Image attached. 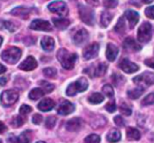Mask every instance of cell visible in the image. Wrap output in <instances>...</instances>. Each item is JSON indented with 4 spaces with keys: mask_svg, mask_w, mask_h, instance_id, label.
<instances>
[{
    "mask_svg": "<svg viewBox=\"0 0 154 143\" xmlns=\"http://www.w3.org/2000/svg\"><path fill=\"white\" fill-rule=\"evenodd\" d=\"M57 59L63 68L69 70L74 68L78 56L76 53H69L66 49H60L57 52Z\"/></svg>",
    "mask_w": 154,
    "mask_h": 143,
    "instance_id": "1",
    "label": "cell"
},
{
    "mask_svg": "<svg viewBox=\"0 0 154 143\" xmlns=\"http://www.w3.org/2000/svg\"><path fill=\"white\" fill-rule=\"evenodd\" d=\"M22 56V50L17 47H9L1 53V59L8 64H15Z\"/></svg>",
    "mask_w": 154,
    "mask_h": 143,
    "instance_id": "2",
    "label": "cell"
},
{
    "mask_svg": "<svg viewBox=\"0 0 154 143\" xmlns=\"http://www.w3.org/2000/svg\"><path fill=\"white\" fill-rule=\"evenodd\" d=\"M88 87V80L85 78H80L77 81L69 85V87H67V90H66V94L69 96H73L77 95L78 93L86 91Z\"/></svg>",
    "mask_w": 154,
    "mask_h": 143,
    "instance_id": "3",
    "label": "cell"
},
{
    "mask_svg": "<svg viewBox=\"0 0 154 143\" xmlns=\"http://www.w3.org/2000/svg\"><path fill=\"white\" fill-rule=\"evenodd\" d=\"M19 97V94L17 91L13 90V89H9V90H5L4 91L1 96H0V102L1 105L5 107H9L11 105H13L14 103L17 102Z\"/></svg>",
    "mask_w": 154,
    "mask_h": 143,
    "instance_id": "4",
    "label": "cell"
},
{
    "mask_svg": "<svg viewBox=\"0 0 154 143\" xmlns=\"http://www.w3.org/2000/svg\"><path fill=\"white\" fill-rule=\"evenodd\" d=\"M79 14L80 19L88 25H93L95 23V13L89 6L79 5Z\"/></svg>",
    "mask_w": 154,
    "mask_h": 143,
    "instance_id": "5",
    "label": "cell"
},
{
    "mask_svg": "<svg viewBox=\"0 0 154 143\" xmlns=\"http://www.w3.org/2000/svg\"><path fill=\"white\" fill-rule=\"evenodd\" d=\"M152 35V25L150 23L145 22L143 23L139 30H138V41L143 43H146L151 41Z\"/></svg>",
    "mask_w": 154,
    "mask_h": 143,
    "instance_id": "6",
    "label": "cell"
},
{
    "mask_svg": "<svg viewBox=\"0 0 154 143\" xmlns=\"http://www.w3.org/2000/svg\"><path fill=\"white\" fill-rule=\"evenodd\" d=\"M48 9L51 12L57 14L60 16H66L69 13V8H68L66 3L63 1H60V0L51 2L48 5Z\"/></svg>",
    "mask_w": 154,
    "mask_h": 143,
    "instance_id": "7",
    "label": "cell"
},
{
    "mask_svg": "<svg viewBox=\"0 0 154 143\" xmlns=\"http://www.w3.org/2000/svg\"><path fill=\"white\" fill-rule=\"evenodd\" d=\"M134 82L142 87H150L154 84V73L152 72H144L142 75H139L134 78Z\"/></svg>",
    "mask_w": 154,
    "mask_h": 143,
    "instance_id": "8",
    "label": "cell"
},
{
    "mask_svg": "<svg viewBox=\"0 0 154 143\" xmlns=\"http://www.w3.org/2000/svg\"><path fill=\"white\" fill-rule=\"evenodd\" d=\"M30 28L32 30L35 31H44V32H51L52 30L51 23L46 21V20H42V19H35L33 20L31 24Z\"/></svg>",
    "mask_w": 154,
    "mask_h": 143,
    "instance_id": "9",
    "label": "cell"
},
{
    "mask_svg": "<svg viewBox=\"0 0 154 143\" xmlns=\"http://www.w3.org/2000/svg\"><path fill=\"white\" fill-rule=\"evenodd\" d=\"M99 51V45L97 42H94L88 46H87L83 50V58L86 60L94 59L97 56Z\"/></svg>",
    "mask_w": 154,
    "mask_h": 143,
    "instance_id": "10",
    "label": "cell"
},
{
    "mask_svg": "<svg viewBox=\"0 0 154 143\" xmlns=\"http://www.w3.org/2000/svg\"><path fill=\"white\" fill-rule=\"evenodd\" d=\"M119 68L124 72H125L127 74H132V73H134V72L139 70L138 65H136L135 63L130 61L127 59H124L121 60V62L119 63Z\"/></svg>",
    "mask_w": 154,
    "mask_h": 143,
    "instance_id": "11",
    "label": "cell"
},
{
    "mask_svg": "<svg viewBox=\"0 0 154 143\" xmlns=\"http://www.w3.org/2000/svg\"><path fill=\"white\" fill-rule=\"evenodd\" d=\"M75 110V105L70 103L69 101H63L62 103L60 104L58 109H57V113L60 115H69L70 114H72Z\"/></svg>",
    "mask_w": 154,
    "mask_h": 143,
    "instance_id": "12",
    "label": "cell"
},
{
    "mask_svg": "<svg viewBox=\"0 0 154 143\" xmlns=\"http://www.w3.org/2000/svg\"><path fill=\"white\" fill-rule=\"evenodd\" d=\"M37 66H38V63L36 59L32 56H29L19 65V68L23 71H32L34 68H36Z\"/></svg>",
    "mask_w": 154,
    "mask_h": 143,
    "instance_id": "13",
    "label": "cell"
},
{
    "mask_svg": "<svg viewBox=\"0 0 154 143\" xmlns=\"http://www.w3.org/2000/svg\"><path fill=\"white\" fill-rule=\"evenodd\" d=\"M88 40V32L86 29L79 30L73 37V41L78 46L84 44Z\"/></svg>",
    "mask_w": 154,
    "mask_h": 143,
    "instance_id": "14",
    "label": "cell"
},
{
    "mask_svg": "<svg viewBox=\"0 0 154 143\" xmlns=\"http://www.w3.org/2000/svg\"><path fill=\"white\" fill-rule=\"evenodd\" d=\"M83 125V121L80 118H72L66 123V129L69 132H78L81 129Z\"/></svg>",
    "mask_w": 154,
    "mask_h": 143,
    "instance_id": "15",
    "label": "cell"
},
{
    "mask_svg": "<svg viewBox=\"0 0 154 143\" xmlns=\"http://www.w3.org/2000/svg\"><path fill=\"white\" fill-rule=\"evenodd\" d=\"M125 17L127 19L128 23H129V26L131 29H133L138 23L140 15L136 11L134 10H127L125 12Z\"/></svg>",
    "mask_w": 154,
    "mask_h": 143,
    "instance_id": "16",
    "label": "cell"
},
{
    "mask_svg": "<svg viewBox=\"0 0 154 143\" xmlns=\"http://www.w3.org/2000/svg\"><path fill=\"white\" fill-rule=\"evenodd\" d=\"M54 106H55V103L52 99L44 98L39 103L38 109L41 110L42 112H49V111L52 110Z\"/></svg>",
    "mask_w": 154,
    "mask_h": 143,
    "instance_id": "17",
    "label": "cell"
},
{
    "mask_svg": "<svg viewBox=\"0 0 154 143\" xmlns=\"http://www.w3.org/2000/svg\"><path fill=\"white\" fill-rule=\"evenodd\" d=\"M30 13H31V9L23 7V6L16 7L11 11V14L15 15V16H19L23 19H27L30 16Z\"/></svg>",
    "mask_w": 154,
    "mask_h": 143,
    "instance_id": "18",
    "label": "cell"
},
{
    "mask_svg": "<svg viewBox=\"0 0 154 143\" xmlns=\"http://www.w3.org/2000/svg\"><path fill=\"white\" fill-rule=\"evenodd\" d=\"M118 52H119V50L115 44H113V43L107 44L106 54V58L109 61H115L117 57Z\"/></svg>",
    "mask_w": 154,
    "mask_h": 143,
    "instance_id": "19",
    "label": "cell"
},
{
    "mask_svg": "<svg viewBox=\"0 0 154 143\" xmlns=\"http://www.w3.org/2000/svg\"><path fill=\"white\" fill-rule=\"evenodd\" d=\"M124 48L131 51H138L141 50V45H139L133 38H126L124 41Z\"/></svg>",
    "mask_w": 154,
    "mask_h": 143,
    "instance_id": "20",
    "label": "cell"
},
{
    "mask_svg": "<svg viewBox=\"0 0 154 143\" xmlns=\"http://www.w3.org/2000/svg\"><path fill=\"white\" fill-rule=\"evenodd\" d=\"M41 45L42 47V49L45 50V51H51L53 50L54 49V46H55V41L54 40L50 37V36H45L42 39V41H41Z\"/></svg>",
    "mask_w": 154,
    "mask_h": 143,
    "instance_id": "21",
    "label": "cell"
},
{
    "mask_svg": "<svg viewBox=\"0 0 154 143\" xmlns=\"http://www.w3.org/2000/svg\"><path fill=\"white\" fill-rule=\"evenodd\" d=\"M90 69H92V72L89 74L90 77H102L106 72L107 65L105 63H99L95 68H90Z\"/></svg>",
    "mask_w": 154,
    "mask_h": 143,
    "instance_id": "22",
    "label": "cell"
},
{
    "mask_svg": "<svg viewBox=\"0 0 154 143\" xmlns=\"http://www.w3.org/2000/svg\"><path fill=\"white\" fill-rule=\"evenodd\" d=\"M126 137L129 141H139L141 139V133L140 132L133 127H129L126 130Z\"/></svg>",
    "mask_w": 154,
    "mask_h": 143,
    "instance_id": "23",
    "label": "cell"
},
{
    "mask_svg": "<svg viewBox=\"0 0 154 143\" xmlns=\"http://www.w3.org/2000/svg\"><path fill=\"white\" fill-rule=\"evenodd\" d=\"M52 22H53V24L55 25V27L60 30H64V29L68 28L70 23L69 20H68L66 18H53Z\"/></svg>",
    "mask_w": 154,
    "mask_h": 143,
    "instance_id": "24",
    "label": "cell"
},
{
    "mask_svg": "<svg viewBox=\"0 0 154 143\" xmlns=\"http://www.w3.org/2000/svg\"><path fill=\"white\" fill-rule=\"evenodd\" d=\"M106 140L107 141L110 143H116L118 142L121 140V133L118 130L116 129H113L111 130L107 135H106Z\"/></svg>",
    "mask_w": 154,
    "mask_h": 143,
    "instance_id": "25",
    "label": "cell"
},
{
    "mask_svg": "<svg viewBox=\"0 0 154 143\" xmlns=\"http://www.w3.org/2000/svg\"><path fill=\"white\" fill-rule=\"evenodd\" d=\"M112 19H113V14L108 11H104L101 14V19H100L101 25L103 27H107L111 23Z\"/></svg>",
    "mask_w": 154,
    "mask_h": 143,
    "instance_id": "26",
    "label": "cell"
},
{
    "mask_svg": "<svg viewBox=\"0 0 154 143\" xmlns=\"http://www.w3.org/2000/svg\"><path fill=\"white\" fill-rule=\"evenodd\" d=\"M44 91L42 88H33L29 93V98L31 100H38L44 96Z\"/></svg>",
    "mask_w": 154,
    "mask_h": 143,
    "instance_id": "27",
    "label": "cell"
},
{
    "mask_svg": "<svg viewBox=\"0 0 154 143\" xmlns=\"http://www.w3.org/2000/svg\"><path fill=\"white\" fill-rule=\"evenodd\" d=\"M104 100H105V97H104V96L101 95L100 93H94V94H92V95L88 97V102H89L90 104H93V105L100 104V103H102Z\"/></svg>",
    "mask_w": 154,
    "mask_h": 143,
    "instance_id": "28",
    "label": "cell"
},
{
    "mask_svg": "<svg viewBox=\"0 0 154 143\" xmlns=\"http://www.w3.org/2000/svg\"><path fill=\"white\" fill-rule=\"evenodd\" d=\"M143 92H144V89L142 87H139V88H135L133 90H129L127 92V95L130 99H137L143 94Z\"/></svg>",
    "mask_w": 154,
    "mask_h": 143,
    "instance_id": "29",
    "label": "cell"
},
{
    "mask_svg": "<svg viewBox=\"0 0 154 143\" xmlns=\"http://www.w3.org/2000/svg\"><path fill=\"white\" fill-rule=\"evenodd\" d=\"M0 28L8 30L11 32H13L16 30V26L14 25V23H12L10 21H4V20H0Z\"/></svg>",
    "mask_w": 154,
    "mask_h": 143,
    "instance_id": "30",
    "label": "cell"
},
{
    "mask_svg": "<svg viewBox=\"0 0 154 143\" xmlns=\"http://www.w3.org/2000/svg\"><path fill=\"white\" fill-rule=\"evenodd\" d=\"M115 30L116 32L118 33H124L126 30V25H125V18L121 17L118 20V23L116 24V26L115 27Z\"/></svg>",
    "mask_w": 154,
    "mask_h": 143,
    "instance_id": "31",
    "label": "cell"
},
{
    "mask_svg": "<svg viewBox=\"0 0 154 143\" xmlns=\"http://www.w3.org/2000/svg\"><path fill=\"white\" fill-rule=\"evenodd\" d=\"M39 85L42 87V89L44 91V93H51L53 89H54V85L47 82V81H44V80H41L39 81Z\"/></svg>",
    "mask_w": 154,
    "mask_h": 143,
    "instance_id": "32",
    "label": "cell"
},
{
    "mask_svg": "<svg viewBox=\"0 0 154 143\" xmlns=\"http://www.w3.org/2000/svg\"><path fill=\"white\" fill-rule=\"evenodd\" d=\"M18 141L19 143H31V132H23L18 138Z\"/></svg>",
    "mask_w": 154,
    "mask_h": 143,
    "instance_id": "33",
    "label": "cell"
},
{
    "mask_svg": "<svg viewBox=\"0 0 154 143\" xmlns=\"http://www.w3.org/2000/svg\"><path fill=\"white\" fill-rule=\"evenodd\" d=\"M24 122H25V119L23 118V116H22V115H17V116H15V117L13 119L11 124L13 125V127L18 128V127L22 126V125L24 123Z\"/></svg>",
    "mask_w": 154,
    "mask_h": 143,
    "instance_id": "34",
    "label": "cell"
},
{
    "mask_svg": "<svg viewBox=\"0 0 154 143\" xmlns=\"http://www.w3.org/2000/svg\"><path fill=\"white\" fill-rule=\"evenodd\" d=\"M43 74L50 78H55L57 75V70L54 68H46L43 69Z\"/></svg>",
    "mask_w": 154,
    "mask_h": 143,
    "instance_id": "35",
    "label": "cell"
},
{
    "mask_svg": "<svg viewBox=\"0 0 154 143\" xmlns=\"http://www.w3.org/2000/svg\"><path fill=\"white\" fill-rule=\"evenodd\" d=\"M119 109H120V112H121L124 115L129 116V115L132 114V109H131V107H130L127 104H125V103H123V104L120 105Z\"/></svg>",
    "mask_w": 154,
    "mask_h": 143,
    "instance_id": "36",
    "label": "cell"
},
{
    "mask_svg": "<svg viewBox=\"0 0 154 143\" xmlns=\"http://www.w3.org/2000/svg\"><path fill=\"white\" fill-rule=\"evenodd\" d=\"M103 92L109 98H112L114 96V95H115V92H114V89H113L112 86L111 85H108V84L103 87Z\"/></svg>",
    "mask_w": 154,
    "mask_h": 143,
    "instance_id": "37",
    "label": "cell"
},
{
    "mask_svg": "<svg viewBox=\"0 0 154 143\" xmlns=\"http://www.w3.org/2000/svg\"><path fill=\"white\" fill-rule=\"evenodd\" d=\"M56 122H57V119H56L55 116H49V117L46 119L45 126H46L48 129H52V128L55 126Z\"/></svg>",
    "mask_w": 154,
    "mask_h": 143,
    "instance_id": "38",
    "label": "cell"
},
{
    "mask_svg": "<svg viewBox=\"0 0 154 143\" xmlns=\"http://www.w3.org/2000/svg\"><path fill=\"white\" fill-rule=\"evenodd\" d=\"M154 104V93H151L150 95H148L146 97L143 98V100L142 101V105H151Z\"/></svg>",
    "mask_w": 154,
    "mask_h": 143,
    "instance_id": "39",
    "label": "cell"
},
{
    "mask_svg": "<svg viewBox=\"0 0 154 143\" xmlns=\"http://www.w3.org/2000/svg\"><path fill=\"white\" fill-rule=\"evenodd\" d=\"M86 143H99L100 142V137L97 134H90L85 139Z\"/></svg>",
    "mask_w": 154,
    "mask_h": 143,
    "instance_id": "40",
    "label": "cell"
},
{
    "mask_svg": "<svg viewBox=\"0 0 154 143\" xmlns=\"http://www.w3.org/2000/svg\"><path fill=\"white\" fill-rule=\"evenodd\" d=\"M32 111V107L27 105H23L21 107H20V114L22 116H25L27 115L28 114H30L31 112Z\"/></svg>",
    "mask_w": 154,
    "mask_h": 143,
    "instance_id": "41",
    "label": "cell"
},
{
    "mask_svg": "<svg viewBox=\"0 0 154 143\" xmlns=\"http://www.w3.org/2000/svg\"><path fill=\"white\" fill-rule=\"evenodd\" d=\"M118 5L117 0H106L104 2V5L107 8H115Z\"/></svg>",
    "mask_w": 154,
    "mask_h": 143,
    "instance_id": "42",
    "label": "cell"
},
{
    "mask_svg": "<svg viewBox=\"0 0 154 143\" xmlns=\"http://www.w3.org/2000/svg\"><path fill=\"white\" fill-rule=\"evenodd\" d=\"M106 111L109 112V113H115L116 110V105L115 101L109 102V103L106 105Z\"/></svg>",
    "mask_w": 154,
    "mask_h": 143,
    "instance_id": "43",
    "label": "cell"
},
{
    "mask_svg": "<svg viewBox=\"0 0 154 143\" xmlns=\"http://www.w3.org/2000/svg\"><path fill=\"white\" fill-rule=\"evenodd\" d=\"M145 14L147 17L154 19V5L152 6H149L145 9Z\"/></svg>",
    "mask_w": 154,
    "mask_h": 143,
    "instance_id": "44",
    "label": "cell"
},
{
    "mask_svg": "<svg viewBox=\"0 0 154 143\" xmlns=\"http://www.w3.org/2000/svg\"><path fill=\"white\" fill-rule=\"evenodd\" d=\"M32 123H34V124H37V125H39V124H41L42 123V116L41 115V114H34L33 116H32Z\"/></svg>",
    "mask_w": 154,
    "mask_h": 143,
    "instance_id": "45",
    "label": "cell"
},
{
    "mask_svg": "<svg viewBox=\"0 0 154 143\" xmlns=\"http://www.w3.org/2000/svg\"><path fill=\"white\" fill-rule=\"evenodd\" d=\"M115 123H116V125H118L119 127H123V126H125V121H124V119L121 117V116H119V115H117V116H116L115 117Z\"/></svg>",
    "mask_w": 154,
    "mask_h": 143,
    "instance_id": "46",
    "label": "cell"
},
{
    "mask_svg": "<svg viewBox=\"0 0 154 143\" xmlns=\"http://www.w3.org/2000/svg\"><path fill=\"white\" fill-rule=\"evenodd\" d=\"M6 143H19V141H18V138H16L15 136H14V135L11 134V135L8 137Z\"/></svg>",
    "mask_w": 154,
    "mask_h": 143,
    "instance_id": "47",
    "label": "cell"
},
{
    "mask_svg": "<svg viewBox=\"0 0 154 143\" xmlns=\"http://www.w3.org/2000/svg\"><path fill=\"white\" fill-rule=\"evenodd\" d=\"M145 64L151 68H154V58H151V59H148L145 60Z\"/></svg>",
    "mask_w": 154,
    "mask_h": 143,
    "instance_id": "48",
    "label": "cell"
},
{
    "mask_svg": "<svg viewBox=\"0 0 154 143\" xmlns=\"http://www.w3.org/2000/svg\"><path fill=\"white\" fill-rule=\"evenodd\" d=\"M7 80H8V78L6 77L0 78V86H5L7 83Z\"/></svg>",
    "mask_w": 154,
    "mask_h": 143,
    "instance_id": "49",
    "label": "cell"
},
{
    "mask_svg": "<svg viewBox=\"0 0 154 143\" xmlns=\"http://www.w3.org/2000/svg\"><path fill=\"white\" fill-rule=\"evenodd\" d=\"M6 126L2 123V122H0V134H2V133H4L5 131H6Z\"/></svg>",
    "mask_w": 154,
    "mask_h": 143,
    "instance_id": "50",
    "label": "cell"
},
{
    "mask_svg": "<svg viewBox=\"0 0 154 143\" xmlns=\"http://www.w3.org/2000/svg\"><path fill=\"white\" fill-rule=\"evenodd\" d=\"M86 1L92 5H98V0H86Z\"/></svg>",
    "mask_w": 154,
    "mask_h": 143,
    "instance_id": "51",
    "label": "cell"
},
{
    "mask_svg": "<svg viewBox=\"0 0 154 143\" xmlns=\"http://www.w3.org/2000/svg\"><path fill=\"white\" fill-rule=\"evenodd\" d=\"M6 71V68L5 66H3L2 64H0V74H3Z\"/></svg>",
    "mask_w": 154,
    "mask_h": 143,
    "instance_id": "52",
    "label": "cell"
},
{
    "mask_svg": "<svg viewBox=\"0 0 154 143\" xmlns=\"http://www.w3.org/2000/svg\"><path fill=\"white\" fill-rule=\"evenodd\" d=\"M143 3H145V4H150V3H152L153 0H142Z\"/></svg>",
    "mask_w": 154,
    "mask_h": 143,
    "instance_id": "53",
    "label": "cell"
},
{
    "mask_svg": "<svg viewBox=\"0 0 154 143\" xmlns=\"http://www.w3.org/2000/svg\"><path fill=\"white\" fill-rule=\"evenodd\" d=\"M2 42H3V38H2V37L0 36V46L2 45Z\"/></svg>",
    "mask_w": 154,
    "mask_h": 143,
    "instance_id": "54",
    "label": "cell"
},
{
    "mask_svg": "<svg viewBox=\"0 0 154 143\" xmlns=\"http://www.w3.org/2000/svg\"><path fill=\"white\" fill-rule=\"evenodd\" d=\"M36 143H46V142H43V141H37Z\"/></svg>",
    "mask_w": 154,
    "mask_h": 143,
    "instance_id": "55",
    "label": "cell"
},
{
    "mask_svg": "<svg viewBox=\"0 0 154 143\" xmlns=\"http://www.w3.org/2000/svg\"><path fill=\"white\" fill-rule=\"evenodd\" d=\"M0 143H2V141H1V140H0Z\"/></svg>",
    "mask_w": 154,
    "mask_h": 143,
    "instance_id": "56",
    "label": "cell"
}]
</instances>
